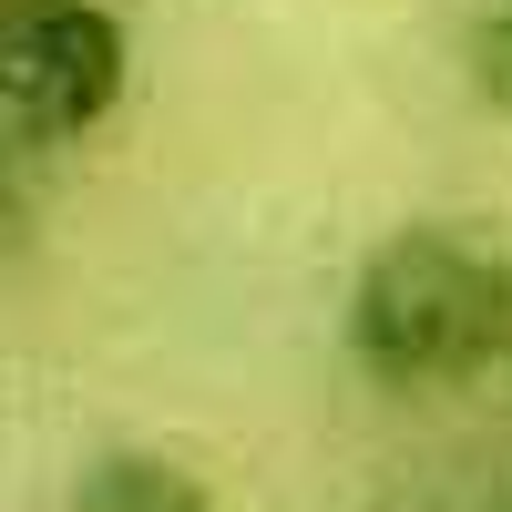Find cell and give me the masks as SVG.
I'll return each mask as SVG.
<instances>
[{
  "label": "cell",
  "instance_id": "obj_2",
  "mask_svg": "<svg viewBox=\"0 0 512 512\" xmlns=\"http://www.w3.org/2000/svg\"><path fill=\"white\" fill-rule=\"evenodd\" d=\"M134 93V31L113 0H0V134L82 144Z\"/></svg>",
  "mask_w": 512,
  "mask_h": 512
},
{
  "label": "cell",
  "instance_id": "obj_4",
  "mask_svg": "<svg viewBox=\"0 0 512 512\" xmlns=\"http://www.w3.org/2000/svg\"><path fill=\"white\" fill-rule=\"evenodd\" d=\"M461 72H472V93L512 123V0H472V21H461Z\"/></svg>",
  "mask_w": 512,
  "mask_h": 512
},
{
  "label": "cell",
  "instance_id": "obj_3",
  "mask_svg": "<svg viewBox=\"0 0 512 512\" xmlns=\"http://www.w3.org/2000/svg\"><path fill=\"white\" fill-rule=\"evenodd\" d=\"M62 512H216V492L175 451H103V461H82Z\"/></svg>",
  "mask_w": 512,
  "mask_h": 512
},
{
  "label": "cell",
  "instance_id": "obj_5",
  "mask_svg": "<svg viewBox=\"0 0 512 512\" xmlns=\"http://www.w3.org/2000/svg\"><path fill=\"white\" fill-rule=\"evenodd\" d=\"M21 154H31V144L0 134V267L31 246V175H21Z\"/></svg>",
  "mask_w": 512,
  "mask_h": 512
},
{
  "label": "cell",
  "instance_id": "obj_1",
  "mask_svg": "<svg viewBox=\"0 0 512 512\" xmlns=\"http://www.w3.org/2000/svg\"><path fill=\"white\" fill-rule=\"evenodd\" d=\"M338 349L390 400H451L512 369V246L482 226H390L338 297Z\"/></svg>",
  "mask_w": 512,
  "mask_h": 512
},
{
  "label": "cell",
  "instance_id": "obj_6",
  "mask_svg": "<svg viewBox=\"0 0 512 512\" xmlns=\"http://www.w3.org/2000/svg\"><path fill=\"white\" fill-rule=\"evenodd\" d=\"M492 512H512V502H492Z\"/></svg>",
  "mask_w": 512,
  "mask_h": 512
}]
</instances>
